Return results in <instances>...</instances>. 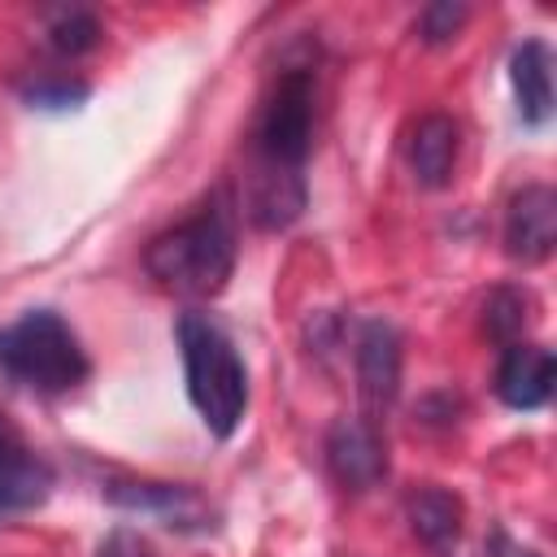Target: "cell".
Masks as SVG:
<instances>
[{
    "label": "cell",
    "instance_id": "obj_1",
    "mask_svg": "<svg viewBox=\"0 0 557 557\" xmlns=\"http://www.w3.org/2000/svg\"><path fill=\"white\" fill-rule=\"evenodd\" d=\"M313 148V65H287L252 131V183L248 218L261 231H283L305 209V157Z\"/></svg>",
    "mask_w": 557,
    "mask_h": 557
},
{
    "label": "cell",
    "instance_id": "obj_2",
    "mask_svg": "<svg viewBox=\"0 0 557 557\" xmlns=\"http://www.w3.org/2000/svg\"><path fill=\"white\" fill-rule=\"evenodd\" d=\"M239 257V231H235V205L226 191H213L191 218L161 231L144 248V270L174 296H218L226 278L235 274Z\"/></svg>",
    "mask_w": 557,
    "mask_h": 557
},
{
    "label": "cell",
    "instance_id": "obj_3",
    "mask_svg": "<svg viewBox=\"0 0 557 557\" xmlns=\"http://www.w3.org/2000/svg\"><path fill=\"white\" fill-rule=\"evenodd\" d=\"M174 335H178V357H183L191 409L200 413L209 435L231 440L244 422V409H248V370H244L231 335L205 313H183Z\"/></svg>",
    "mask_w": 557,
    "mask_h": 557
},
{
    "label": "cell",
    "instance_id": "obj_4",
    "mask_svg": "<svg viewBox=\"0 0 557 557\" xmlns=\"http://www.w3.org/2000/svg\"><path fill=\"white\" fill-rule=\"evenodd\" d=\"M0 370L22 387L57 396V392L78 387L87 379L91 361L61 313L30 309L13 326L0 331Z\"/></svg>",
    "mask_w": 557,
    "mask_h": 557
},
{
    "label": "cell",
    "instance_id": "obj_5",
    "mask_svg": "<svg viewBox=\"0 0 557 557\" xmlns=\"http://www.w3.org/2000/svg\"><path fill=\"white\" fill-rule=\"evenodd\" d=\"M326 466L339 487L370 492L387 474V448L370 418H335L326 431Z\"/></svg>",
    "mask_w": 557,
    "mask_h": 557
},
{
    "label": "cell",
    "instance_id": "obj_6",
    "mask_svg": "<svg viewBox=\"0 0 557 557\" xmlns=\"http://www.w3.org/2000/svg\"><path fill=\"white\" fill-rule=\"evenodd\" d=\"M557 244V191L548 183H527L505 209V252L522 265L548 261Z\"/></svg>",
    "mask_w": 557,
    "mask_h": 557
},
{
    "label": "cell",
    "instance_id": "obj_7",
    "mask_svg": "<svg viewBox=\"0 0 557 557\" xmlns=\"http://www.w3.org/2000/svg\"><path fill=\"white\" fill-rule=\"evenodd\" d=\"M48 492H52V466L0 413V513L35 509L48 500Z\"/></svg>",
    "mask_w": 557,
    "mask_h": 557
},
{
    "label": "cell",
    "instance_id": "obj_8",
    "mask_svg": "<svg viewBox=\"0 0 557 557\" xmlns=\"http://www.w3.org/2000/svg\"><path fill=\"white\" fill-rule=\"evenodd\" d=\"M357 392L370 413H383L400 392V335L392 322L370 318L357 331Z\"/></svg>",
    "mask_w": 557,
    "mask_h": 557
},
{
    "label": "cell",
    "instance_id": "obj_9",
    "mask_svg": "<svg viewBox=\"0 0 557 557\" xmlns=\"http://www.w3.org/2000/svg\"><path fill=\"white\" fill-rule=\"evenodd\" d=\"M496 396L509 409H540L553 396V352L544 344H509L496 366Z\"/></svg>",
    "mask_w": 557,
    "mask_h": 557
},
{
    "label": "cell",
    "instance_id": "obj_10",
    "mask_svg": "<svg viewBox=\"0 0 557 557\" xmlns=\"http://www.w3.org/2000/svg\"><path fill=\"white\" fill-rule=\"evenodd\" d=\"M104 496L113 505H122V509L152 513L165 527H183L187 531V527H205L209 522V509L191 487H174V483H109Z\"/></svg>",
    "mask_w": 557,
    "mask_h": 557
},
{
    "label": "cell",
    "instance_id": "obj_11",
    "mask_svg": "<svg viewBox=\"0 0 557 557\" xmlns=\"http://www.w3.org/2000/svg\"><path fill=\"white\" fill-rule=\"evenodd\" d=\"M457 122L448 113H426L418 117L413 135H409V170L422 187H444L453 178V165H457Z\"/></svg>",
    "mask_w": 557,
    "mask_h": 557
},
{
    "label": "cell",
    "instance_id": "obj_12",
    "mask_svg": "<svg viewBox=\"0 0 557 557\" xmlns=\"http://www.w3.org/2000/svg\"><path fill=\"white\" fill-rule=\"evenodd\" d=\"M509 83H513V100H518L522 122L544 126L553 113V61H548V48L540 39H527L513 48Z\"/></svg>",
    "mask_w": 557,
    "mask_h": 557
},
{
    "label": "cell",
    "instance_id": "obj_13",
    "mask_svg": "<svg viewBox=\"0 0 557 557\" xmlns=\"http://www.w3.org/2000/svg\"><path fill=\"white\" fill-rule=\"evenodd\" d=\"M405 518H409V527H413V535L422 544L444 548L461 531V500L448 487H418L405 500Z\"/></svg>",
    "mask_w": 557,
    "mask_h": 557
},
{
    "label": "cell",
    "instance_id": "obj_14",
    "mask_svg": "<svg viewBox=\"0 0 557 557\" xmlns=\"http://www.w3.org/2000/svg\"><path fill=\"white\" fill-rule=\"evenodd\" d=\"M48 44H52L61 57H83V52H91V48L100 44V22H96V13H87V9H65V13H57L52 26H48Z\"/></svg>",
    "mask_w": 557,
    "mask_h": 557
},
{
    "label": "cell",
    "instance_id": "obj_15",
    "mask_svg": "<svg viewBox=\"0 0 557 557\" xmlns=\"http://www.w3.org/2000/svg\"><path fill=\"white\" fill-rule=\"evenodd\" d=\"M466 4H453V0H435V4H426L422 9V17H418V35H422V44H448L461 26H466Z\"/></svg>",
    "mask_w": 557,
    "mask_h": 557
},
{
    "label": "cell",
    "instance_id": "obj_16",
    "mask_svg": "<svg viewBox=\"0 0 557 557\" xmlns=\"http://www.w3.org/2000/svg\"><path fill=\"white\" fill-rule=\"evenodd\" d=\"M487 331L496 335V339H513L518 331H522V318H527V300L518 296V292H509V287H500V292H492V300H487Z\"/></svg>",
    "mask_w": 557,
    "mask_h": 557
},
{
    "label": "cell",
    "instance_id": "obj_17",
    "mask_svg": "<svg viewBox=\"0 0 557 557\" xmlns=\"http://www.w3.org/2000/svg\"><path fill=\"white\" fill-rule=\"evenodd\" d=\"M83 96H87L83 83H39V87L26 91V100L30 104H44V109H65V104H74Z\"/></svg>",
    "mask_w": 557,
    "mask_h": 557
},
{
    "label": "cell",
    "instance_id": "obj_18",
    "mask_svg": "<svg viewBox=\"0 0 557 557\" xmlns=\"http://www.w3.org/2000/svg\"><path fill=\"white\" fill-rule=\"evenodd\" d=\"M96 557H152V548H148L135 531H113V535L100 544Z\"/></svg>",
    "mask_w": 557,
    "mask_h": 557
},
{
    "label": "cell",
    "instance_id": "obj_19",
    "mask_svg": "<svg viewBox=\"0 0 557 557\" xmlns=\"http://www.w3.org/2000/svg\"><path fill=\"white\" fill-rule=\"evenodd\" d=\"M496 553H500V557H535V553H522V548H513L505 535H496Z\"/></svg>",
    "mask_w": 557,
    "mask_h": 557
}]
</instances>
